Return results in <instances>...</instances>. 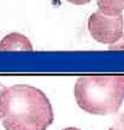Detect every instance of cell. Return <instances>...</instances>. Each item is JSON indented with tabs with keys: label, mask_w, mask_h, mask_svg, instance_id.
<instances>
[{
	"label": "cell",
	"mask_w": 124,
	"mask_h": 130,
	"mask_svg": "<svg viewBox=\"0 0 124 130\" xmlns=\"http://www.w3.org/2000/svg\"><path fill=\"white\" fill-rule=\"evenodd\" d=\"M53 121L52 104L41 89L14 84L0 92V122L5 130H47Z\"/></svg>",
	"instance_id": "1"
},
{
	"label": "cell",
	"mask_w": 124,
	"mask_h": 130,
	"mask_svg": "<svg viewBox=\"0 0 124 130\" xmlns=\"http://www.w3.org/2000/svg\"><path fill=\"white\" fill-rule=\"evenodd\" d=\"M74 95L78 107L87 113L97 116L115 115L124 101V76L93 75L78 77Z\"/></svg>",
	"instance_id": "2"
},
{
	"label": "cell",
	"mask_w": 124,
	"mask_h": 130,
	"mask_svg": "<svg viewBox=\"0 0 124 130\" xmlns=\"http://www.w3.org/2000/svg\"><path fill=\"white\" fill-rule=\"evenodd\" d=\"M88 30L95 41L112 45L119 40L124 32L123 16H106L100 11L93 12L88 19Z\"/></svg>",
	"instance_id": "3"
},
{
	"label": "cell",
	"mask_w": 124,
	"mask_h": 130,
	"mask_svg": "<svg viewBox=\"0 0 124 130\" xmlns=\"http://www.w3.org/2000/svg\"><path fill=\"white\" fill-rule=\"evenodd\" d=\"M11 51H24L33 52L30 40L21 32H10L5 35L0 41V52H11Z\"/></svg>",
	"instance_id": "4"
},
{
	"label": "cell",
	"mask_w": 124,
	"mask_h": 130,
	"mask_svg": "<svg viewBox=\"0 0 124 130\" xmlns=\"http://www.w3.org/2000/svg\"><path fill=\"white\" fill-rule=\"evenodd\" d=\"M98 9L106 16H118L124 10V0H97Z\"/></svg>",
	"instance_id": "5"
},
{
	"label": "cell",
	"mask_w": 124,
	"mask_h": 130,
	"mask_svg": "<svg viewBox=\"0 0 124 130\" xmlns=\"http://www.w3.org/2000/svg\"><path fill=\"white\" fill-rule=\"evenodd\" d=\"M108 130H124V115H119Z\"/></svg>",
	"instance_id": "6"
},
{
	"label": "cell",
	"mask_w": 124,
	"mask_h": 130,
	"mask_svg": "<svg viewBox=\"0 0 124 130\" xmlns=\"http://www.w3.org/2000/svg\"><path fill=\"white\" fill-rule=\"evenodd\" d=\"M108 50H111V51H124V32L118 41L108 46Z\"/></svg>",
	"instance_id": "7"
},
{
	"label": "cell",
	"mask_w": 124,
	"mask_h": 130,
	"mask_svg": "<svg viewBox=\"0 0 124 130\" xmlns=\"http://www.w3.org/2000/svg\"><path fill=\"white\" fill-rule=\"evenodd\" d=\"M66 1H69L74 5H86L88 3H90L92 0H66Z\"/></svg>",
	"instance_id": "8"
},
{
	"label": "cell",
	"mask_w": 124,
	"mask_h": 130,
	"mask_svg": "<svg viewBox=\"0 0 124 130\" xmlns=\"http://www.w3.org/2000/svg\"><path fill=\"white\" fill-rule=\"evenodd\" d=\"M61 130H81L78 128H74V126H70V128H65V129H61Z\"/></svg>",
	"instance_id": "9"
},
{
	"label": "cell",
	"mask_w": 124,
	"mask_h": 130,
	"mask_svg": "<svg viewBox=\"0 0 124 130\" xmlns=\"http://www.w3.org/2000/svg\"><path fill=\"white\" fill-rule=\"evenodd\" d=\"M4 87H5V86H4V84H3V83H1V82H0V92L3 90V88H4Z\"/></svg>",
	"instance_id": "10"
}]
</instances>
